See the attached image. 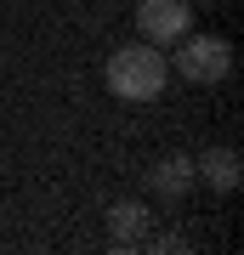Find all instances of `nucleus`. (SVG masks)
<instances>
[{
  "label": "nucleus",
  "mask_w": 244,
  "mask_h": 255,
  "mask_svg": "<svg viewBox=\"0 0 244 255\" xmlns=\"http://www.w3.org/2000/svg\"><path fill=\"white\" fill-rule=\"evenodd\" d=\"M165 57H159V46H119L114 57H108V91L114 97H125V102H154L159 91H165Z\"/></svg>",
  "instance_id": "nucleus-1"
},
{
  "label": "nucleus",
  "mask_w": 244,
  "mask_h": 255,
  "mask_svg": "<svg viewBox=\"0 0 244 255\" xmlns=\"http://www.w3.org/2000/svg\"><path fill=\"white\" fill-rule=\"evenodd\" d=\"M176 74L193 85H222L233 74V46L222 34H182L176 40Z\"/></svg>",
  "instance_id": "nucleus-2"
},
{
  "label": "nucleus",
  "mask_w": 244,
  "mask_h": 255,
  "mask_svg": "<svg viewBox=\"0 0 244 255\" xmlns=\"http://www.w3.org/2000/svg\"><path fill=\"white\" fill-rule=\"evenodd\" d=\"M136 28L148 46H176L193 28V0H136Z\"/></svg>",
  "instance_id": "nucleus-3"
},
{
  "label": "nucleus",
  "mask_w": 244,
  "mask_h": 255,
  "mask_svg": "<svg viewBox=\"0 0 244 255\" xmlns=\"http://www.w3.org/2000/svg\"><path fill=\"white\" fill-rule=\"evenodd\" d=\"M193 176H205L216 193H233L239 187V153H233V147H210V153L193 159Z\"/></svg>",
  "instance_id": "nucleus-4"
},
{
  "label": "nucleus",
  "mask_w": 244,
  "mask_h": 255,
  "mask_svg": "<svg viewBox=\"0 0 244 255\" xmlns=\"http://www.w3.org/2000/svg\"><path fill=\"white\" fill-rule=\"evenodd\" d=\"M142 227H148V210L142 204H114L108 210V244L114 250H136L142 244Z\"/></svg>",
  "instance_id": "nucleus-5"
},
{
  "label": "nucleus",
  "mask_w": 244,
  "mask_h": 255,
  "mask_svg": "<svg viewBox=\"0 0 244 255\" xmlns=\"http://www.w3.org/2000/svg\"><path fill=\"white\" fill-rule=\"evenodd\" d=\"M154 187L165 193V199H182V193L193 187V159H188V153H171V159L154 170Z\"/></svg>",
  "instance_id": "nucleus-6"
}]
</instances>
